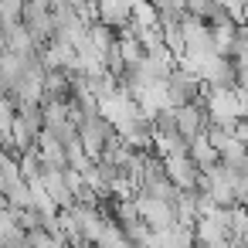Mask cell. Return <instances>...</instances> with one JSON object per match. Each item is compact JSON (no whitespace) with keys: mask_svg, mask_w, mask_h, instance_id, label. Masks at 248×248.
Listing matches in <instances>:
<instances>
[{"mask_svg":"<svg viewBox=\"0 0 248 248\" xmlns=\"http://www.w3.org/2000/svg\"><path fill=\"white\" fill-rule=\"evenodd\" d=\"M180 129H184L187 136L197 129V112H194V109H184V112H180Z\"/></svg>","mask_w":248,"mask_h":248,"instance_id":"obj_1","label":"cell"}]
</instances>
